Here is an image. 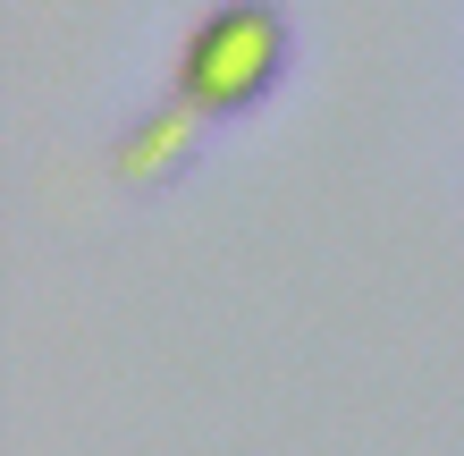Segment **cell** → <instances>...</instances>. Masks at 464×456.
<instances>
[{"label": "cell", "mask_w": 464, "mask_h": 456, "mask_svg": "<svg viewBox=\"0 0 464 456\" xmlns=\"http://www.w3.org/2000/svg\"><path fill=\"white\" fill-rule=\"evenodd\" d=\"M287 68V17L262 9V0H228L211 9L195 34H186L178 60V102L195 119H237L245 102H262Z\"/></svg>", "instance_id": "obj_1"}]
</instances>
